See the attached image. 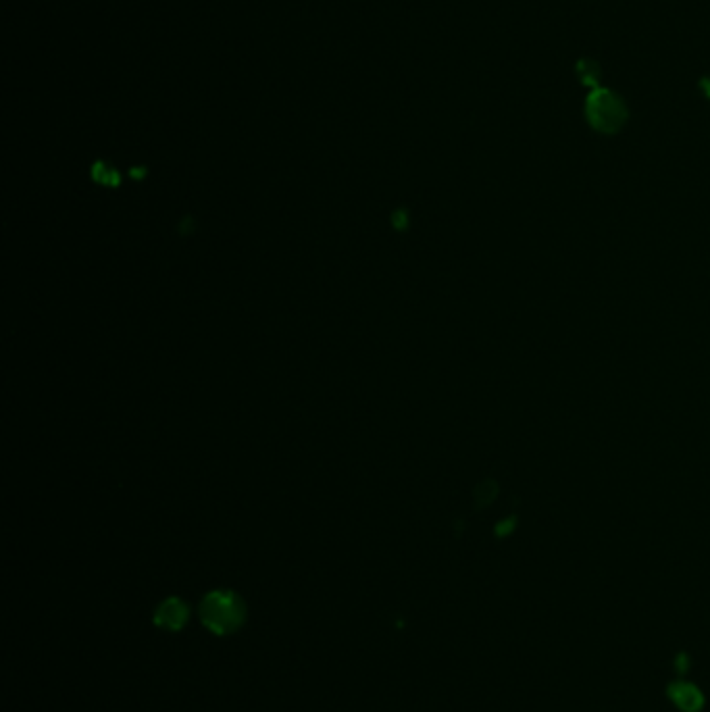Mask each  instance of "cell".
<instances>
[{"label": "cell", "mask_w": 710, "mask_h": 712, "mask_svg": "<svg viewBox=\"0 0 710 712\" xmlns=\"http://www.w3.org/2000/svg\"><path fill=\"white\" fill-rule=\"evenodd\" d=\"M200 619L213 633H234L246 619V606L234 592H213L200 604Z\"/></svg>", "instance_id": "1"}, {"label": "cell", "mask_w": 710, "mask_h": 712, "mask_svg": "<svg viewBox=\"0 0 710 712\" xmlns=\"http://www.w3.org/2000/svg\"><path fill=\"white\" fill-rule=\"evenodd\" d=\"M586 117L596 132L615 134L627 121V107L613 90L596 88L586 100Z\"/></svg>", "instance_id": "2"}, {"label": "cell", "mask_w": 710, "mask_h": 712, "mask_svg": "<svg viewBox=\"0 0 710 712\" xmlns=\"http://www.w3.org/2000/svg\"><path fill=\"white\" fill-rule=\"evenodd\" d=\"M669 698L681 712H700L704 706V694L698 685L688 681H673L669 685Z\"/></svg>", "instance_id": "3"}, {"label": "cell", "mask_w": 710, "mask_h": 712, "mask_svg": "<svg viewBox=\"0 0 710 712\" xmlns=\"http://www.w3.org/2000/svg\"><path fill=\"white\" fill-rule=\"evenodd\" d=\"M188 619V608L184 602H180L177 598H171L167 602L161 604V608L157 610V615H155V621L157 625L165 627V629H171V631H177L180 629Z\"/></svg>", "instance_id": "4"}, {"label": "cell", "mask_w": 710, "mask_h": 712, "mask_svg": "<svg viewBox=\"0 0 710 712\" xmlns=\"http://www.w3.org/2000/svg\"><path fill=\"white\" fill-rule=\"evenodd\" d=\"M704 88H706V94L710 96V80H706V82H704Z\"/></svg>", "instance_id": "5"}]
</instances>
